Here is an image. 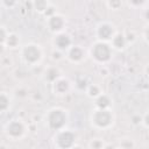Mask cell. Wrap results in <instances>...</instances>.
<instances>
[{
	"label": "cell",
	"instance_id": "6da1fadb",
	"mask_svg": "<svg viewBox=\"0 0 149 149\" xmlns=\"http://www.w3.org/2000/svg\"><path fill=\"white\" fill-rule=\"evenodd\" d=\"M44 120L48 129L52 132H57L65 128L69 121V114L62 107H52L47 112Z\"/></svg>",
	"mask_w": 149,
	"mask_h": 149
},
{
	"label": "cell",
	"instance_id": "7a4b0ae2",
	"mask_svg": "<svg viewBox=\"0 0 149 149\" xmlns=\"http://www.w3.org/2000/svg\"><path fill=\"white\" fill-rule=\"evenodd\" d=\"M93 127L98 129H107L114 123V114L111 108H94L90 115Z\"/></svg>",
	"mask_w": 149,
	"mask_h": 149
},
{
	"label": "cell",
	"instance_id": "3957f363",
	"mask_svg": "<svg viewBox=\"0 0 149 149\" xmlns=\"http://www.w3.org/2000/svg\"><path fill=\"white\" fill-rule=\"evenodd\" d=\"M90 55L97 63L105 64L111 61L113 56V48L108 42L98 40L91 45Z\"/></svg>",
	"mask_w": 149,
	"mask_h": 149
},
{
	"label": "cell",
	"instance_id": "277c9868",
	"mask_svg": "<svg viewBox=\"0 0 149 149\" xmlns=\"http://www.w3.org/2000/svg\"><path fill=\"white\" fill-rule=\"evenodd\" d=\"M21 57L26 64L34 66L38 64L43 57L42 48L37 43H33V42L27 43L21 49Z\"/></svg>",
	"mask_w": 149,
	"mask_h": 149
},
{
	"label": "cell",
	"instance_id": "5b68a950",
	"mask_svg": "<svg viewBox=\"0 0 149 149\" xmlns=\"http://www.w3.org/2000/svg\"><path fill=\"white\" fill-rule=\"evenodd\" d=\"M77 140V134L71 129H61L55 132L54 135V144L61 149H68L74 147V142Z\"/></svg>",
	"mask_w": 149,
	"mask_h": 149
},
{
	"label": "cell",
	"instance_id": "8992f818",
	"mask_svg": "<svg viewBox=\"0 0 149 149\" xmlns=\"http://www.w3.org/2000/svg\"><path fill=\"white\" fill-rule=\"evenodd\" d=\"M5 133L8 139L16 141V140L23 137V135L26 134V125L19 119H13L6 123Z\"/></svg>",
	"mask_w": 149,
	"mask_h": 149
},
{
	"label": "cell",
	"instance_id": "52a82bcc",
	"mask_svg": "<svg viewBox=\"0 0 149 149\" xmlns=\"http://www.w3.org/2000/svg\"><path fill=\"white\" fill-rule=\"evenodd\" d=\"M97 37L100 41H105V42H109L112 40V37L114 36V34L116 33L115 27L109 23V22H100L97 26Z\"/></svg>",
	"mask_w": 149,
	"mask_h": 149
},
{
	"label": "cell",
	"instance_id": "ba28073f",
	"mask_svg": "<svg viewBox=\"0 0 149 149\" xmlns=\"http://www.w3.org/2000/svg\"><path fill=\"white\" fill-rule=\"evenodd\" d=\"M52 44H54L55 49L64 52L72 45V38L68 33L61 31V33H57L55 35V37L52 40Z\"/></svg>",
	"mask_w": 149,
	"mask_h": 149
},
{
	"label": "cell",
	"instance_id": "9c48e42d",
	"mask_svg": "<svg viewBox=\"0 0 149 149\" xmlns=\"http://www.w3.org/2000/svg\"><path fill=\"white\" fill-rule=\"evenodd\" d=\"M51 87H52V92L56 95H65L69 93L71 88V83L66 77L59 76L56 80L51 83Z\"/></svg>",
	"mask_w": 149,
	"mask_h": 149
},
{
	"label": "cell",
	"instance_id": "30bf717a",
	"mask_svg": "<svg viewBox=\"0 0 149 149\" xmlns=\"http://www.w3.org/2000/svg\"><path fill=\"white\" fill-rule=\"evenodd\" d=\"M65 24H66V21L64 19V16H62L59 14H54V15L49 16L47 20V26H48L49 30L55 34L63 31L65 28Z\"/></svg>",
	"mask_w": 149,
	"mask_h": 149
},
{
	"label": "cell",
	"instance_id": "8fae6325",
	"mask_svg": "<svg viewBox=\"0 0 149 149\" xmlns=\"http://www.w3.org/2000/svg\"><path fill=\"white\" fill-rule=\"evenodd\" d=\"M66 58L71 63H80L85 58V50L80 45H71L66 50Z\"/></svg>",
	"mask_w": 149,
	"mask_h": 149
},
{
	"label": "cell",
	"instance_id": "7c38bea8",
	"mask_svg": "<svg viewBox=\"0 0 149 149\" xmlns=\"http://www.w3.org/2000/svg\"><path fill=\"white\" fill-rule=\"evenodd\" d=\"M111 44H112V48H114V49H116V50H122V49H125V47H126V44H127L125 34L115 33L114 36H113L112 40H111Z\"/></svg>",
	"mask_w": 149,
	"mask_h": 149
},
{
	"label": "cell",
	"instance_id": "4fadbf2b",
	"mask_svg": "<svg viewBox=\"0 0 149 149\" xmlns=\"http://www.w3.org/2000/svg\"><path fill=\"white\" fill-rule=\"evenodd\" d=\"M61 76V70L57 66H49L45 69L44 73H43V79L48 83H52L54 80H56L58 77Z\"/></svg>",
	"mask_w": 149,
	"mask_h": 149
},
{
	"label": "cell",
	"instance_id": "5bb4252c",
	"mask_svg": "<svg viewBox=\"0 0 149 149\" xmlns=\"http://www.w3.org/2000/svg\"><path fill=\"white\" fill-rule=\"evenodd\" d=\"M111 98L105 94V93H100L97 98H94V105L97 108H109L111 107Z\"/></svg>",
	"mask_w": 149,
	"mask_h": 149
},
{
	"label": "cell",
	"instance_id": "9a60e30c",
	"mask_svg": "<svg viewBox=\"0 0 149 149\" xmlns=\"http://www.w3.org/2000/svg\"><path fill=\"white\" fill-rule=\"evenodd\" d=\"M10 97L7 92H0V113H5L10 107Z\"/></svg>",
	"mask_w": 149,
	"mask_h": 149
},
{
	"label": "cell",
	"instance_id": "2e32d148",
	"mask_svg": "<svg viewBox=\"0 0 149 149\" xmlns=\"http://www.w3.org/2000/svg\"><path fill=\"white\" fill-rule=\"evenodd\" d=\"M19 42H20V38H19V36L15 33H8L7 34L5 44L8 48H16L19 45Z\"/></svg>",
	"mask_w": 149,
	"mask_h": 149
},
{
	"label": "cell",
	"instance_id": "e0dca14e",
	"mask_svg": "<svg viewBox=\"0 0 149 149\" xmlns=\"http://www.w3.org/2000/svg\"><path fill=\"white\" fill-rule=\"evenodd\" d=\"M31 5H33V8H34L37 13L43 14V13L45 12L47 7L49 6V2H48V0H33Z\"/></svg>",
	"mask_w": 149,
	"mask_h": 149
},
{
	"label": "cell",
	"instance_id": "ac0fdd59",
	"mask_svg": "<svg viewBox=\"0 0 149 149\" xmlns=\"http://www.w3.org/2000/svg\"><path fill=\"white\" fill-rule=\"evenodd\" d=\"M86 93H87V95L90 97V98H97L100 93H101V88H100V86L99 85H97V84H90V85H87V87H86Z\"/></svg>",
	"mask_w": 149,
	"mask_h": 149
},
{
	"label": "cell",
	"instance_id": "d6986e66",
	"mask_svg": "<svg viewBox=\"0 0 149 149\" xmlns=\"http://www.w3.org/2000/svg\"><path fill=\"white\" fill-rule=\"evenodd\" d=\"M88 147L94 148V149H99V148H104L105 144H104V141L101 139H92L88 143Z\"/></svg>",
	"mask_w": 149,
	"mask_h": 149
},
{
	"label": "cell",
	"instance_id": "ffe728a7",
	"mask_svg": "<svg viewBox=\"0 0 149 149\" xmlns=\"http://www.w3.org/2000/svg\"><path fill=\"white\" fill-rule=\"evenodd\" d=\"M119 147L121 148H126V149H130V148H134L135 147V143L132 139H123L120 141V144Z\"/></svg>",
	"mask_w": 149,
	"mask_h": 149
},
{
	"label": "cell",
	"instance_id": "44dd1931",
	"mask_svg": "<svg viewBox=\"0 0 149 149\" xmlns=\"http://www.w3.org/2000/svg\"><path fill=\"white\" fill-rule=\"evenodd\" d=\"M107 2H108L109 8L114 9V10H118L122 5V0H107Z\"/></svg>",
	"mask_w": 149,
	"mask_h": 149
},
{
	"label": "cell",
	"instance_id": "7402d4cb",
	"mask_svg": "<svg viewBox=\"0 0 149 149\" xmlns=\"http://www.w3.org/2000/svg\"><path fill=\"white\" fill-rule=\"evenodd\" d=\"M7 30L0 26V45L1 44H5V41H6V37H7Z\"/></svg>",
	"mask_w": 149,
	"mask_h": 149
},
{
	"label": "cell",
	"instance_id": "603a6c76",
	"mask_svg": "<svg viewBox=\"0 0 149 149\" xmlns=\"http://www.w3.org/2000/svg\"><path fill=\"white\" fill-rule=\"evenodd\" d=\"M54 14H56V9H55V7L51 6V5H49V6L47 7L45 12L43 13V15L47 16V17H49V16H51V15H54Z\"/></svg>",
	"mask_w": 149,
	"mask_h": 149
},
{
	"label": "cell",
	"instance_id": "cb8c5ba5",
	"mask_svg": "<svg viewBox=\"0 0 149 149\" xmlns=\"http://www.w3.org/2000/svg\"><path fill=\"white\" fill-rule=\"evenodd\" d=\"M17 3V0H2V5L6 8H13Z\"/></svg>",
	"mask_w": 149,
	"mask_h": 149
},
{
	"label": "cell",
	"instance_id": "d4e9b609",
	"mask_svg": "<svg viewBox=\"0 0 149 149\" xmlns=\"http://www.w3.org/2000/svg\"><path fill=\"white\" fill-rule=\"evenodd\" d=\"M63 51H61V50H57V49H55L54 51H52V54H51V56H52V59H55V61H59V59H62L63 58Z\"/></svg>",
	"mask_w": 149,
	"mask_h": 149
},
{
	"label": "cell",
	"instance_id": "484cf974",
	"mask_svg": "<svg viewBox=\"0 0 149 149\" xmlns=\"http://www.w3.org/2000/svg\"><path fill=\"white\" fill-rule=\"evenodd\" d=\"M147 0H128V3L132 5L133 7H141L142 5L146 3Z\"/></svg>",
	"mask_w": 149,
	"mask_h": 149
}]
</instances>
